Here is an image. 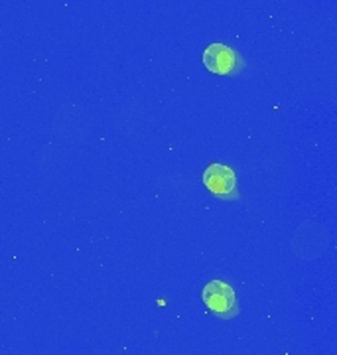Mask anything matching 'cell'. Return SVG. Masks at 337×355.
Listing matches in <instances>:
<instances>
[{
  "label": "cell",
  "mask_w": 337,
  "mask_h": 355,
  "mask_svg": "<svg viewBox=\"0 0 337 355\" xmlns=\"http://www.w3.org/2000/svg\"><path fill=\"white\" fill-rule=\"evenodd\" d=\"M203 184L219 200H239L235 172L225 164H209L203 172Z\"/></svg>",
  "instance_id": "obj_3"
},
{
  "label": "cell",
  "mask_w": 337,
  "mask_h": 355,
  "mask_svg": "<svg viewBox=\"0 0 337 355\" xmlns=\"http://www.w3.org/2000/svg\"><path fill=\"white\" fill-rule=\"evenodd\" d=\"M201 298L213 314L221 320H231L239 314L235 291H233V286H229L223 280L207 282L203 292H201Z\"/></svg>",
  "instance_id": "obj_1"
},
{
  "label": "cell",
  "mask_w": 337,
  "mask_h": 355,
  "mask_svg": "<svg viewBox=\"0 0 337 355\" xmlns=\"http://www.w3.org/2000/svg\"><path fill=\"white\" fill-rule=\"evenodd\" d=\"M203 65L215 76H235L245 69V60L225 44H211L203 51Z\"/></svg>",
  "instance_id": "obj_2"
}]
</instances>
